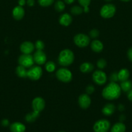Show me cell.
<instances>
[{
    "mask_svg": "<svg viewBox=\"0 0 132 132\" xmlns=\"http://www.w3.org/2000/svg\"><path fill=\"white\" fill-rule=\"evenodd\" d=\"M83 12H84V9L81 6H74L71 9V12L73 15H80Z\"/></svg>",
    "mask_w": 132,
    "mask_h": 132,
    "instance_id": "cell-27",
    "label": "cell"
},
{
    "mask_svg": "<svg viewBox=\"0 0 132 132\" xmlns=\"http://www.w3.org/2000/svg\"><path fill=\"white\" fill-rule=\"evenodd\" d=\"M10 130L11 132H25L26 128L23 124L19 122H16L10 125Z\"/></svg>",
    "mask_w": 132,
    "mask_h": 132,
    "instance_id": "cell-16",
    "label": "cell"
},
{
    "mask_svg": "<svg viewBox=\"0 0 132 132\" xmlns=\"http://www.w3.org/2000/svg\"><path fill=\"white\" fill-rule=\"evenodd\" d=\"M34 45L30 41H25L20 45V50L23 54H31L34 50Z\"/></svg>",
    "mask_w": 132,
    "mask_h": 132,
    "instance_id": "cell-13",
    "label": "cell"
},
{
    "mask_svg": "<svg viewBox=\"0 0 132 132\" xmlns=\"http://www.w3.org/2000/svg\"><path fill=\"white\" fill-rule=\"evenodd\" d=\"M72 17L70 14H67V13L63 14L60 15L59 18L60 24L62 26H64V27H67V26L70 25L71 23H72Z\"/></svg>",
    "mask_w": 132,
    "mask_h": 132,
    "instance_id": "cell-15",
    "label": "cell"
},
{
    "mask_svg": "<svg viewBox=\"0 0 132 132\" xmlns=\"http://www.w3.org/2000/svg\"><path fill=\"white\" fill-rule=\"evenodd\" d=\"M27 4L28 6H32L34 5V0H27Z\"/></svg>",
    "mask_w": 132,
    "mask_h": 132,
    "instance_id": "cell-37",
    "label": "cell"
},
{
    "mask_svg": "<svg viewBox=\"0 0 132 132\" xmlns=\"http://www.w3.org/2000/svg\"><path fill=\"white\" fill-rule=\"evenodd\" d=\"M102 94L104 98L107 100H114L120 97L121 88L116 82H111L104 88Z\"/></svg>",
    "mask_w": 132,
    "mask_h": 132,
    "instance_id": "cell-1",
    "label": "cell"
},
{
    "mask_svg": "<svg viewBox=\"0 0 132 132\" xmlns=\"http://www.w3.org/2000/svg\"><path fill=\"white\" fill-rule=\"evenodd\" d=\"M75 55L73 52L69 49L62 50L58 55V63L62 67H68L74 61Z\"/></svg>",
    "mask_w": 132,
    "mask_h": 132,
    "instance_id": "cell-2",
    "label": "cell"
},
{
    "mask_svg": "<svg viewBox=\"0 0 132 132\" xmlns=\"http://www.w3.org/2000/svg\"><path fill=\"white\" fill-rule=\"evenodd\" d=\"M74 43L78 47L84 48L89 45L90 38L84 34H78L74 37Z\"/></svg>",
    "mask_w": 132,
    "mask_h": 132,
    "instance_id": "cell-5",
    "label": "cell"
},
{
    "mask_svg": "<svg viewBox=\"0 0 132 132\" xmlns=\"http://www.w3.org/2000/svg\"><path fill=\"white\" fill-rule=\"evenodd\" d=\"M105 1H107V2H109V1H112V0H104Z\"/></svg>",
    "mask_w": 132,
    "mask_h": 132,
    "instance_id": "cell-44",
    "label": "cell"
},
{
    "mask_svg": "<svg viewBox=\"0 0 132 132\" xmlns=\"http://www.w3.org/2000/svg\"><path fill=\"white\" fill-rule=\"evenodd\" d=\"M1 125L3 126H7L9 125V121L7 119H3L1 121Z\"/></svg>",
    "mask_w": 132,
    "mask_h": 132,
    "instance_id": "cell-36",
    "label": "cell"
},
{
    "mask_svg": "<svg viewBox=\"0 0 132 132\" xmlns=\"http://www.w3.org/2000/svg\"><path fill=\"white\" fill-rule=\"evenodd\" d=\"M110 128V122L106 119H100L97 121L93 126L94 132H107Z\"/></svg>",
    "mask_w": 132,
    "mask_h": 132,
    "instance_id": "cell-8",
    "label": "cell"
},
{
    "mask_svg": "<svg viewBox=\"0 0 132 132\" xmlns=\"http://www.w3.org/2000/svg\"><path fill=\"white\" fill-rule=\"evenodd\" d=\"M34 61L38 64H45L47 60V57L45 53L42 50H36L33 55Z\"/></svg>",
    "mask_w": 132,
    "mask_h": 132,
    "instance_id": "cell-12",
    "label": "cell"
},
{
    "mask_svg": "<svg viewBox=\"0 0 132 132\" xmlns=\"http://www.w3.org/2000/svg\"><path fill=\"white\" fill-rule=\"evenodd\" d=\"M78 3L84 9V12L85 13L89 12V5H90L91 0H78Z\"/></svg>",
    "mask_w": 132,
    "mask_h": 132,
    "instance_id": "cell-26",
    "label": "cell"
},
{
    "mask_svg": "<svg viewBox=\"0 0 132 132\" xmlns=\"http://www.w3.org/2000/svg\"><path fill=\"white\" fill-rule=\"evenodd\" d=\"M59 132H65V131H59Z\"/></svg>",
    "mask_w": 132,
    "mask_h": 132,
    "instance_id": "cell-45",
    "label": "cell"
},
{
    "mask_svg": "<svg viewBox=\"0 0 132 132\" xmlns=\"http://www.w3.org/2000/svg\"><path fill=\"white\" fill-rule=\"evenodd\" d=\"M124 119H125V116H123V115L120 116V121H124Z\"/></svg>",
    "mask_w": 132,
    "mask_h": 132,
    "instance_id": "cell-42",
    "label": "cell"
},
{
    "mask_svg": "<svg viewBox=\"0 0 132 132\" xmlns=\"http://www.w3.org/2000/svg\"><path fill=\"white\" fill-rule=\"evenodd\" d=\"M110 81L111 82H116V81H119V78H118V73L114 72V73H111L110 76Z\"/></svg>",
    "mask_w": 132,
    "mask_h": 132,
    "instance_id": "cell-33",
    "label": "cell"
},
{
    "mask_svg": "<svg viewBox=\"0 0 132 132\" xmlns=\"http://www.w3.org/2000/svg\"><path fill=\"white\" fill-rule=\"evenodd\" d=\"M119 110L120 111H123L124 110V106L122 104H120V105L119 106Z\"/></svg>",
    "mask_w": 132,
    "mask_h": 132,
    "instance_id": "cell-41",
    "label": "cell"
},
{
    "mask_svg": "<svg viewBox=\"0 0 132 132\" xmlns=\"http://www.w3.org/2000/svg\"><path fill=\"white\" fill-rule=\"evenodd\" d=\"M56 76L59 81L63 82H69L72 78L71 71L65 68H60L56 73Z\"/></svg>",
    "mask_w": 132,
    "mask_h": 132,
    "instance_id": "cell-3",
    "label": "cell"
},
{
    "mask_svg": "<svg viewBox=\"0 0 132 132\" xmlns=\"http://www.w3.org/2000/svg\"><path fill=\"white\" fill-rule=\"evenodd\" d=\"M40 116V112H36V111H34L32 113H29L28 114L26 115L25 121L28 122H33L34 121H36L38 117Z\"/></svg>",
    "mask_w": 132,
    "mask_h": 132,
    "instance_id": "cell-21",
    "label": "cell"
},
{
    "mask_svg": "<svg viewBox=\"0 0 132 132\" xmlns=\"http://www.w3.org/2000/svg\"><path fill=\"white\" fill-rule=\"evenodd\" d=\"M126 126L122 122H117L111 128V132H125Z\"/></svg>",
    "mask_w": 132,
    "mask_h": 132,
    "instance_id": "cell-24",
    "label": "cell"
},
{
    "mask_svg": "<svg viewBox=\"0 0 132 132\" xmlns=\"http://www.w3.org/2000/svg\"><path fill=\"white\" fill-rule=\"evenodd\" d=\"M42 69L39 66L31 67L28 70H27V77L32 81L38 80L42 76Z\"/></svg>",
    "mask_w": 132,
    "mask_h": 132,
    "instance_id": "cell-6",
    "label": "cell"
},
{
    "mask_svg": "<svg viewBox=\"0 0 132 132\" xmlns=\"http://www.w3.org/2000/svg\"><path fill=\"white\" fill-rule=\"evenodd\" d=\"M45 69L48 72H53L56 69V65L54 62L48 61L45 64Z\"/></svg>",
    "mask_w": 132,
    "mask_h": 132,
    "instance_id": "cell-28",
    "label": "cell"
},
{
    "mask_svg": "<svg viewBox=\"0 0 132 132\" xmlns=\"http://www.w3.org/2000/svg\"><path fill=\"white\" fill-rule=\"evenodd\" d=\"M25 15V10L23 6H17L12 10V16L16 20H21Z\"/></svg>",
    "mask_w": 132,
    "mask_h": 132,
    "instance_id": "cell-14",
    "label": "cell"
},
{
    "mask_svg": "<svg viewBox=\"0 0 132 132\" xmlns=\"http://www.w3.org/2000/svg\"><path fill=\"white\" fill-rule=\"evenodd\" d=\"M93 80L97 85H103L106 82L107 76L103 71L97 70L93 73Z\"/></svg>",
    "mask_w": 132,
    "mask_h": 132,
    "instance_id": "cell-9",
    "label": "cell"
},
{
    "mask_svg": "<svg viewBox=\"0 0 132 132\" xmlns=\"http://www.w3.org/2000/svg\"><path fill=\"white\" fill-rule=\"evenodd\" d=\"M97 64L98 68H100V69H104V68H106V65H107V62H106V61L105 59H100L97 61Z\"/></svg>",
    "mask_w": 132,
    "mask_h": 132,
    "instance_id": "cell-30",
    "label": "cell"
},
{
    "mask_svg": "<svg viewBox=\"0 0 132 132\" xmlns=\"http://www.w3.org/2000/svg\"><path fill=\"white\" fill-rule=\"evenodd\" d=\"M18 63L19 65H21L25 68H31L34 63V58L31 54H22L18 58Z\"/></svg>",
    "mask_w": 132,
    "mask_h": 132,
    "instance_id": "cell-7",
    "label": "cell"
},
{
    "mask_svg": "<svg viewBox=\"0 0 132 132\" xmlns=\"http://www.w3.org/2000/svg\"><path fill=\"white\" fill-rule=\"evenodd\" d=\"M34 46L37 49V50H43L45 47V45H44L43 42L41 41V40H38L35 43Z\"/></svg>",
    "mask_w": 132,
    "mask_h": 132,
    "instance_id": "cell-31",
    "label": "cell"
},
{
    "mask_svg": "<svg viewBox=\"0 0 132 132\" xmlns=\"http://www.w3.org/2000/svg\"><path fill=\"white\" fill-rule=\"evenodd\" d=\"M94 69V66L90 63H84L80 65V70L83 73H89Z\"/></svg>",
    "mask_w": 132,
    "mask_h": 132,
    "instance_id": "cell-20",
    "label": "cell"
},
{
    "mask_svg": "<svg viewBox=\"0 0 132 132\" xmlns=\"http://www.w3.org/2000/svg\"><path fill=\"white\" fill-rule=\"evenodd\" d=\"M115 12H116V7L113 4H106L104 5L101 8L100 11L101 16L106 19L112 18L115 15Z\"/></svg>",
    "mask_w": 132,
    "mask_h": 132,
    "instance_id": "cell-4",
    "label": "cell"
},
{
    "mask_svg": "<svg viewBox=\"0 0 132 132\" xmlns=\"http://www.w3.org/2000/svg\"><path fill=\"white\" fill-rule=\"evenodd\" d=\"M94 90H95V89H94V87L93 86H92V85H89V86H87L86 89H85L86 92L87 94H93L94 92Z\"/></svg>",
    "mask_w": 132,
    "mask_h": 132,
    "instance_id": "cell-34",
    "label": "cell"
},
{
    "mask_svg": "<svg viewBox=\"0 0 132 132\" xmlns=\"http://www.w3.org/2000/svg\"><path fill=\"white\" fill-rule=\"evenodd\" d=\"M91 103L90 97L88 94H82L78 97V104L80 108L87 109L89 107Z\"/></svg>",
    "mask_w": 132,
    "mask_h": 132,
    "instance_id": "cell-11",
    "label": "cell"
},
{
    "mask_svg": "<svg viewBox=\"0 0 132 132\" xmlns=\"http://www.w3.org/2000/svg\"><path fill=\"white\" fill-rule=\"evenodd\" d=\"M115 106L113 104L111 103H108V104H106L102 108V112L105 116H111L113 113L115 112Z\"/></svg>",
    "mask_w": 132,
    "mask_h": 132,
    "instance_id": "cell-18",
    "label": "cell"
},
{
    "mask_svg": "<svg viewBox=\"0 0 132 132\" xmlns=\"http://www.w3.org/2000/svg\"><path fill=\"white\" fill-rule=\"evenodd\" d=\"M16 72L18 77L21 78H25L27 77V70H26L25 67H23L21 65H19L16 68Z\"/></svg>",
    "mask_w": 132,
    "mask_h": 132,
    "instance_id": "cell-22",
    "label": "cell"
},
{
    "mask_svg": "<svg viewBox=\"0 0 132 132\" xmlns=\"http://www.w3.org/2000/svg\"><path fill=\"white\" fill-rule=\"evenodd\" d=\"M99 36V31L97 29H93L89 32V36L91 38H96Z\"/></svg>",
    "mask_w": 132,
    "mask_h": 132,
    "instance_id": "cell-32",
    "label": "cell"
},
{
    "mask_svg": "<svg viewBox=\"0 0 132 132\" xmlns=\"http://www.w3.org/2000/svg\"><path fill=\"white\" fill-rule=\"evenodd\" d=\"M65 7V3L61 1V0H58V1H56L55 4H54V9L58 12H61L63 11Z\"/></svg>",
    "mask_w": 132,
    "mask_h": 132,
    "instance_id": "cell-25",
    "label": "cell"
},
{
    "mask_svg": "<svg viewBox=\"0 0 132 132\" xmlns=\"http://www.w3.org/2000/svg\"><path fill=\"white\" fill-rule=\"evenodd\" d=\"M120 86L122 91H124V92H128L132 89V82L131 81L126 80L121 82Z\"/></svg>",
    "mask_w": 132,
    "mask_h": 132,
    "instance_id": "cell-23",
    "label": "cell"
},
{
    "mask_svg": "<svg viewBox=\"0 0 132 132\" xmlns=\"http://www.w3.org/2000/svg\"><path fill=\"white\" fill-rule=\"evenodd\" d=\"M26 1L25 0H18V4H19V6H23V5H25Z\"/></svg>",
    "mask_w": 132,
    "mask_h": 132,
    "instance_id": "cell-39",
    "label": "cell"
},
{
    "mask_svg": "<svg viewBox=\"0 0 132 132\" xmlns=\"http://www.w3.org/2000/svg\"><path fill=\"white\" fill-rule=\"evenodd\" d=\"M129 76V72L128 70L126 69V68H123L121 69L118 73V78H119V81H126L128 79Z\"/></svg>",
    "mask_w": 132,
    "mask_h": 132,
    "instance_id": "cell-19",
    "label": "cell"
},
{
    "mask_svg": "<svg viewBox=\"0 0 132 132\" xmlns=\"http://www.w3.org/2000/svg\"><path fill=\"white\" fill-rule=\"evenodd\" d=\"M38 3L40 6L46 7V6L51 5L54 3V0H38Z\"/></svg>",
    "mask_w": 132,
    "mask_h": 132,
    "instance_id": "cell-29",
    "label": "cell"
},
{
    "mask_svg": "<svg viewBox=\"0 0 132 132\" xmlns=\"http://www.w3.org/2000/svg\"><path fill=\"white\" fill-rule=\"evenodd\" d=\"M128 98L129 101H132V89L128 92Z\"/></svg>",
    "mask_w": 132,
    "mask_h": 132,
    "instance_id": "cell-38",
    "label": "cell"
},
{
    "mask_svg": "<svg viewBox=\"0 0 132 132\" xmlns=\"http://www.w3.org/2000/svg\"><path fill=\"white\" fill-rule=\"evenodd\" d=\"M91 48L94 52H101L104 48L103 43L99 40H93L91 43Z\"/></svg>",
    "mask_w": 132,
    "mask_h": 132,
    "instance_id": "cell-17",
    "label": "cell"
},
{
    "mask_svg": "<svg viewBox=\"0 0 132 132\" xmlns=\"http://www.w3.org/2000/svg\"><path fill=\"white\" fill-rule=\"evenodd\" d=\"M128 59H129V61H131L132 62V48H130L128 50Z\"/></svg>",
    "mask_w": 132,
    "mask_h": 132,
    "instance_id": "cell-35",
    "label": "cell"
},
{
    "mask_svg": "<svg viewBox=\"0 0 132 132\" xmlns=\"http://www.w3.org/2000/svg\"><path fill=\"white\" fill-rule=\"evenodd\" d=\"M75 1V0H64V2L65 3L69 5V4L72 3H73Z\"/></svg>",
    "mask_w": 132,
    "mask_h": 132,
    "instance_id": "cell-40",
    "label": "cell"
},
{
    "mask_svg": "<svg viewBox=\"0 0 132 132\" xmlns=\"http://www.w3.org/2000/svg\"><path fill=\"white\" fill-rule=\"evenodd\" d=\"M120 1H124V2H128V1H129L130 0H120Z\"/></svg>",
    "mask_w": 132,
    "mask_h": 132,
    "instance_id": "cell-43",
    "label": "cell"
},
{
    "mask_svg": "<svg viewBox=\"0 0 132 132\" xmlns=\"http://www.w3.org/2000/svg\"><path fill=\"white\" fill-rule=\"evenodd\" d=\"M45 106V102L43 98L37 97L34 98L32 102V107L34 111L40 112L44 109Z\"/></svg>",
    "mask_w": 132,
    "mask_h": 132,
    "instance_id": "cell-10",
    "label": "cell"
}]
</instances>
